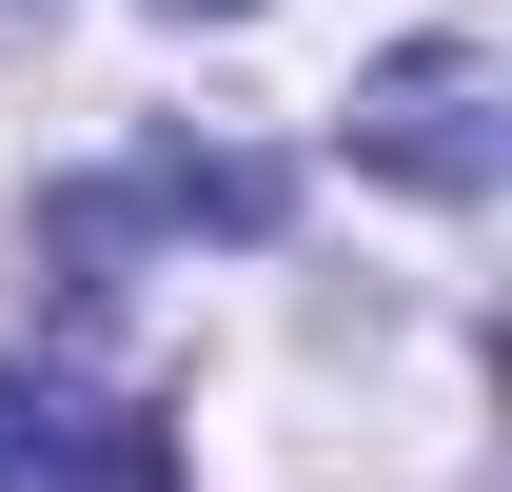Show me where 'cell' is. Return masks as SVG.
<instances>
[{
  "instance_id": "6da1fadb",
  "label": "cell",
  "mask_w": 512,
  "mask_h": 492,
  "mask_svg": "<svg viewBox=\"0 0 512 492\" xmlns=\"http://www.w3.org/2000/svg\"><path fill=\"white\" fill-rule=\"evenodd\" d=\"M355 158L414 178V197H493L512 178V79H493V40H394V60L355 79Z\"/></svg>"
},
{
  "instance_id": "7a4b0ae2",
  "label": "cell",
  "mask_w": 512,
  "mask_h": 492,
  "mask_svg": "<svg viewBox=\"0 0 512 492\" xmlns=\"http://www.w3.org/2000/svg\"><path fill=\"white\" fill-rule=\"evenodd\" d=\"M0 492H178V433H158V414H79V394H20V374H0Z\"/></svg>"
},
{
  "instance_id": "3957f363",
  "label": "cell",
  "mask_w": 512,
  "mask_h": 492,
  "mask_svg": "<svg viewBox=\"0 0 512 492\" xmlns=\"http://www.w3.org/2000/svg\"><path fill=\"white\" fill-rule=\"evenodd\" d=\"M178 20H237V0H178Z\"/></svg>"
}]
</instances>
